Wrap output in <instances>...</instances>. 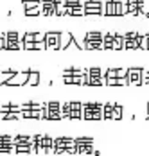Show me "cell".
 Here are the masks:
<instances>
[{"mask_svg":"<svg viewBox=\"0 0 149 156\" xmlns=\"http://www.w3.org/2000/svg\"><path fill=\"white\" fill-rule=\"evenodd\" d=\"M81 119L85 120H101L103 117V104L101 102H83Z\"/></svg>","mask_w":149,"mask_h":156,"instance_id":"6da1fadb","label":"cell"},{"mask_svg":"<svg viewBox=\"0 0 149 156\" xmlns=\"http://www.w3.org/2000/svg\"><path fill=\"white\" fill-rule=\"evenodd\" d=\"M52 147H54V153L61 154V153H77V147H75L74 138H67V136H58V138H52Z\"/></svg>","mask_w":149,"mask_h":156,"instance_id":"7a4b0ae2","label":"cell"},{"mask_svg":"<svg viewBox=\"0 0 149 156\" xmlns=\"http://www.w3.org/2000/svg\"><path fill=\"white\" fill-rule=\"evenodd\" d=\"M83 48L86 50H101L103 48V34L99 31H90L83 38Z\"/></svg>","mask_w":149,"mask_h":156,"instance_id":"3957f363","label":"cell"},{"mask_svg":"<svg viewBox=\"0 0 149 156\" xmlns=\"http://www.w3.org/2000/svg\"><path fill=\"white\" fill-rule=\"evenodd\" d=\"M15 142V153H24V154H29V153H36L32 142H31L29 135H15L13 136Z\"/></svg>","mask_w":149,"mask_h":156,"instance_id":"277c9868","label":"cell"},{"mask_svg":"<svg viewBox=\"0 0 149 156\" xmlns=\"http://www.w3.org/2000/svg\"><path fill=\"white\" fill-rule=\"evenodd\" d=\"M81 109H83V102L79 101H70L61 104L63 119H81Z\"/></svg>","mask_w":149,"mask_h":156,"instance_id":"5b68a950","label":"cell"},{"mask_svg":"<svg viewBox=\"0 0 149 156\" xmlns=\"http://www.w3.org/2000/svg\"><path fill=\"white\" fill-rule=\"evenodd\" d=\"M5 34V47L4 50H20L22 48V32L20 31H7Z\"/></svg>","mask_w":149,"mask_h":156,"instance_id":"8992f818","label":"cell"},{"mask_svg":"<svg viewBox=\"0 0 149 156\" xmlns=\"http://www.w3.org/2000/svg\"><path fill=\"white\" fill-rule=\"evenodd\" d=\"M104 16H124L122 13V0H108L103 5Z\"/></svg>","mask_w":149,"mask_h":156,"instance_id":"52a82bcc","label":"cell"},{"mask_svg":"<svg viewBox=\"0 0 149 156\" xmlns=\"http://www.w3.org/2000/svg\"><path fill=\"white\" fill-rule=\"evenodd\" d=\"M75 142V147H77V154H85V153H95L93 151V138H85V136H81V138H74Z\"/></svg>","mask_w":149,"mask_h":156,"instance_id":"ba28073f","label":"cell"},{"mask_svg":"<svg viewBox=\"0 0 149 156\" xmlns=\"http://www.w3.org/2000/svg\"><path fill=\"white\" fill-rule=\"evenodd\" d=\"M45 108H47V120H61L63 119L60 102H56V101L45 102Z\"/></svg>","mask_w":149,"mask_h":156,"instance_id":"9c48e42d","label":"cell"},{"mask_svg":"<svg viewBox=\"0 0 149 156\" xmlns=\"http://www.w3.org/2000/svg\"><path fill=\"white\" fill-rule=\"evenodd\" d=\"M60 45H61V32H56V31L45 32V47L58 50Z\"/></svg>","mask_w":149,"mask_h":156,"instance_id":"30bf717a","label":"cell"},{"mask_svg":"<svg viewBox=\"0 0 149 156\" xmlns=\"http://www.w3.org/2000/svg\"><path fill=\"white\" fill-rule=\"evenodd\" d=\"M29 72H31V70H22V72H16L15 76H13V77L5 83V86H24V84H27Z\"/></svg>","mask_w":149,"mask_h":156,"instance_id":"8fae6325","label":"cell"},{"mask_svg":"<svg viewBox=\"0 0 149 156\" xmlns=\"http://www.w3.org/2000/svg\"><path fill=\"white\" fill-rule=\"evenodd\" d=\"M124 48L126 50H136L138 48V32L128 31L124 34Z\"/></svg>","mask_w":149,"mask_h":156,"instance_id":"7c38bea8","label":"cell"},{"mask_svg":"<svg viewBox=\"0 0 149 156\" xmlns=\"http://www.w3.org/2000/svg\"><path fill=\"white\" fill-rule=\"evenodd\" d=\"M142 70L144 68H138V66H133V68H128V84H135V86H140L142 84Z\"/></svg>","mask_w":149,"mask_h":156,"instance_id":"4fadbf2b","label":"cell"},{"mask_svg":"<svg viewBox=\"0 0 149 156\" xmlns=\"http://www.w3.org/2000/svg\"><path fill=\"white\" fill-rule=\"evenodd\" d=\"M0 153H15V142L11 135H0Z\"/></svg>","mask_w":149,"mask_h":156,"instance_id":"5bb4252c","label":"cell"},{"mask_svg":"<svg viewBox=\"0 0 149 156\" xmlns=\"http://www.w3.org/2000/svg\"><path fill=\"white\" fill-rule=\"evenodd\" d=\"M40 11L43 16H56V0H42Z\"/></svg>","mask_w":149,"mask_h":156,"instance_id":"9a60e30c","label":"cell"},{"mask_svg":"<svg viewBox=\"0 0 149 156\" xmlns=\"http://www.w3.org/2000/svg\"><path fill=\"white\" fill-rule=\"evenodd\" d=\"M128 68H106L104 77L106 79H126Z\"/></svg>","mask_w":149,"mask_h":156,"instance_id":"2e32d148","label":"cell"},{"mask_svg":"<svg viewBox=\"0 0 149 156\" xmlns=\"http://www.w3.org/2000/svg\"><path fill=\"white\" fill-rule=\"evenodd\" d=\"M63 81L67 84H81V86H85V76H65Z\"/></svg>","mask_w":149,"mask_h":156,"instance_id":"e0dca14e","label":"cell"},{"mask_svg":"<svg viewBox=\"0 0 149 156\" xmlns=\"http://www.w3.org/2000/svg\"><path fill=\"white\" fill-rule=\"evenodd\" d=\"M124 48V34L113 32V50H122Z\"/></svg>","mask_w":149,"mask_h":156,"instance_id":"ac0fdd59","label":"cell"},{"mask_svg":"<svg viewBox=\"0 0 149 156\" xmlns=\"http://www.w3.org/2000/svg\"><path fill=\"white\" fill-rule=\"evenodd\" d=\"M88 68H65L63 70V77L65 76H86Z\"/></svg>","mask_w":149,"mask_h":156,"instance_id":"d6986e66","label":"cell"},{"mask_svg":"<svg viewBox=\"0 0 149 156\" xmlns=\"http://www.w3.org/2000/svg\"><path fill=\"white\" fill-rule=\"evenodd\" d=\"M103 48H106V50H113V32H106V34H103Z\"/></svg>","mask_w":149,"mask_h":156,"instance_id":"ffe728a7","label":"cell"},{"mask_svg":"<svg viewBox=\"0 0 149 156\" xmlns=\"http://www.w3.org/2000/svg\"><path fill=\"white\" fill-rule=\"evenodd\" d=\"M40 84V72L31 70L29 72V79H27V86H38Z\"/></svg>","mask_w":149,"mask_h":156,"instance_id":"44dd1931","label":"cell"},{"mask_svg":"<svg viewBox=\"0 0 149 156\" xmlns=\"http://www.w3.org/2000/svg\"><path fill=\"white\" fill-rule=\"evenodd\" d=\"M113 108H115V102H106V104H103V117H104L106 120H110V119H111Z\"/></svg>","mask_w":149,"mask_h":156,"instance_id":"7402d4cb","label":"cell"},{"mask_svg":"<svg viewBox=\"0 0 149 156\" xmlns=\"http://www.w3.org/2000/svg\"><path fill=\"white\" fill-rule=\"evenodd\" d=\"M72 34L70 32H61V45L60 48H68V45H70V41H72Z\"/></svg>","mask_w":149,"mask_h":156,"instance_id":"603a6c76","label":"cell"},{"mask_svg":"<svg viewBox=\"0 0 149 156\" xmlns=\"http://www.w3.org/2000/svg\"><path fill=\"white\" fill-rule=\"evenodd\" d=\"M16 72H18V70H4V72H0V84H5Z\"/></svg>","mask_w":149,"mask_h":156,"instance_id":"cb8c5ba5","label":"cell"},{"mask_svg":"<svg viewBox=\"0 0 149 156\" xmlns=\"http://www.w3.org/2000/svg\"><path fill=\"white\" fill-rule=\"evenodd\" d=\"M22 4H24V9L29 11V9H36V7H40V5H42V0H24Z\"/></svg>","mask_w":149,"mask_h":156,"instance_id":"d4e9b609","label":"cell"},{"mask_svg":"<svg viewBox=\"0 0 149 156\" xmlns=\"http://www.w3.org/2000/svg\"><path fill=\"white\" fill-rule=\"evenodd\" d=\"M4 120H18L22 119V111H9V113H2Z\"/></svg>","mask_w":149,"mask_h":156,"instance_id":"484cf974","label":"cell"},{"mask_svg":"<svg viewBox=\"0 0 149 156\" xmlns=\"http://www.w3.org/2000/svg\"><path fill=\"white\" fill-rule=\"evenodd\" d=\"M88 77H104V70L103 68H97V66L88 68Z\"/></svg>","mask_w":149,"mask_h":156,"instance_id":"4316f807","label":"cell"},{"mask_svg":"<svg viewBox=\"0 0 149 156\" xmlns=\"http://www.w3.org/2000/svg\"><path fill=\"white\" fill-rule=\"evenodd\" d=\"M122 106L120 104H115V108H113V113H111V120H119V119H122Z\"/></svg>","mask_w":149,"mask_h":156,"instance_id":"83f0119b","label":"cell"},{"mask_svg":"<svg viewBox=\"0 0 149 156\" xmlns=\"http://www.w3.org/2000/svg\"><path fill=\"white\" fill-rule=\"evenodd\" d=\"M65 7H83V0H63Z\"/></svg>","mask_w":149,"mask_h":156,"instance_id":"f1b7e54d","label":"cell"},{"mask_svg":"<svg viewBox=\"0 0 149 156\" xmlns=\"http://www.w3.org/2000/svg\"><path fill=\"white\" fill-rule=\"evenodd\" d=\"M25 15L27 16H38V15H42V11H40V7H36V9H29V11H25Z\"/></svg>","mask_w":149,"mask_h":156,"instance_id":"f546056e","label":"cell"},{"mask_svg":"<svg viewBox=\"0 0 149 156\" xmlns=\"http://www.w3.org/2000/svg\"><path fill=\"white\" fill-rule=\"evenodd\" d=\"M144 38H146V48L149 50V32L147 34H144Z\"/></svg>","mask_w":149,"mask_h":156,"instance_id":"4dcf8cb0","label":"cell"},{"mask_svg":"<svg viewBox=\"0 0 149 156\" xmlns=\"http://www.w3.org/2000/svg\"><path fill=\"white\" fill-rule=\"evenodd\" d=\"M146 109H147V117H149V102L146 104Z\"/></svg>","mask_w":149,"mask_h":156,"instance_id":"1f68e13d","label":"cell"}]
</instances>
